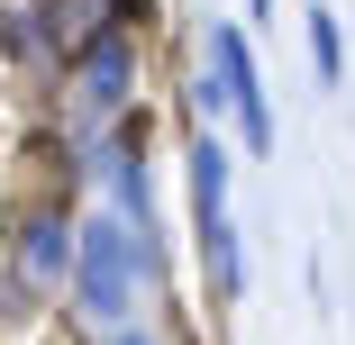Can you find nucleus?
Returning <instances> with one entry per match:
<instances>
[{"mask_svg": "<svg viewBox=\"0 0 355 345\" xmlns=\"http://www.w3.org/2000/svg\"><path fill=\"white\" fill-rule=\"evenodd\" d=\"M310 46H319V73L337 82V73H346V37H337V19H328V10L310 19Z\"/></svg>", "mask_w": 355, "mask_h": 345, "instance_id": "obj_1", "label": "nucleus"}]
</instances>
